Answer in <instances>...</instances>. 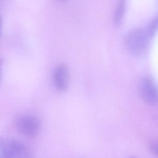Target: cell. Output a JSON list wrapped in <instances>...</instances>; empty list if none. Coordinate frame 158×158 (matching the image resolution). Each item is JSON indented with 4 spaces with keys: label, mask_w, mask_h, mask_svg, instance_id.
<instances>
[{
    "label": "cell",
    "mask_w": 158,
    "mask_h": 158,
    "mask_svg": "<svg viewBox=\"0 0 158 158\" xmlns=\"http://www.w3.org/2000/svg\"><path fill=\"white\" fill-rule=\"evenodd\" d=\"M5 140L2 138H0V158H2L3 155Z\"/></svg>",
    "instance_id": "obj_8"
},
{
    "label": "cell",
    "mask_w": 158,
    "mask_h": 158,
    "mask_svg": "<svg viewBox=\"0 0 158 158\" xmlns=\"http://www.w3.org/2000/svg\"><path fill=\"white\" fill-rule=\"evenodd\" d=\"M58 2H67L68 0H57Z\"/></svg>",
    "instance_id": "obj_12"
},
{
    "label": "cell",
    "mask_w": 158,
    "mask_h": 158,
    "mask_svg": "<svg viewBox=\"0 0 158 158\" xmlns=\"http://www.w3.org/2000/svg\"><path fill=\"white\" fill-rule=\"evenodd\" d=\"M158 28V18L155 17L152 19L147 26V28L146 29L147 35L150 39L155 37L156 33Z\"/></svg>",
    "instance_id": "obj_7"
},
{
    "label": "cell",
    "mask_w": 158,
    "mask_h": 158,
    "mask_svg": "<svg viewBox=\"0 0 158 158\" xmlns=\"http://www.w3.org/2000/svg\"><path fill=\"white\" fill-rule=\"evenodd\" d=\"M15 125L20 134L29 138L36 137L41 128L40 120L35 116L30 115H22L17 117Z\"/></svg>",
    "instance_id": "obj_2"
},
{
    "label": "cell",
    "mask_w": 158,
    "mask_h": 158,
    "mask_svg": "<svg viewBox=\"0 0 158 158\" xmlns=\"http://www.w3.org/2000/svg\"><path fill=\"white\" fill-rule=\"evenodd\" d=\"M2 158H32L26 146L18 140L5 141Z\"/></svg>",
    "instance_id": "obj_4"
},
{
    "label": "cell",
    "mask_w": 158,
    "mask_h": 158,
    "mask_svg": "<svg viewBox=\"0 0 158 158\" xmlns=\"http://www.w3.org/2000/svg\"><path fill=\"white\" fill-rule=\"evenodd\" d=\"M127 0H118L113 16L114 26L118 27L122 24L127 7Z\"/></svg>",
    "instance_id": "obj_6"
},
{
    "label": "cell",
    "mask_w": 158,
    "mask_h": 158,
    "mask_svg": "<svg viewBox=\"0 0 158 158\" xmlns=\"http://www.w3.org/2000/svg\"><path fill=\"white\" fill-rule=\"evenodd\" d=\"M54 82L58 91L65 92L69 85L70 74L68 68L64 64L58 66L53 74Z\"/></svg>",
    "instance_id": "obj_5"
},
{
    "label": "cell",
    "mask_w": 158,
    "mask_h": 158,
    "mask_svg": "<svg viewBox=\"0 0 158 158\" xmlns=\"http://www.w3.org/2000/svg\"><path fill=\"white\" fill-rule=\"evenodd\" d=\"M141 98L147 104L155 105L157 103V88L151 77H146L141 80L139 87Z\"/></svg>",
    "instance_id": "obj_3"
},
{
    "label": "cell",
    "mask_w": 158,
    "mask_h": 158,
    "mask_svg": "<svg viewBox=\"0 0 158 158\" xmlns=\"http://www.w3.org/2000/svg\"><path fill=\"white\" fill-rule=\"evenodd\" d=\"M2 19L0 15V36H1V30H2Z\"/></svg>",
    "instance_id": "obj_10"
},
{
    "label": "cell",
    "mask_w": 158,
    "mask_h": 158,
    "mask_svg": "<svg viewBox=\"0 0 158 158\" xmlns=\"http://www.w3.org/2000/svg\"><path fill=\"white\" fill-rule=\"evenodd\" d=\"M2 62L0 60V80L1 78V73H2Z\"/></svg>",
    "instance_id": "obj_11"
},
{
    "label": "cell",
    "mask_w": 158,
    "mask_h": 158,
    "mask_svg": "<svg viewBox=\"0 0 158 158\" xmlns=\"http://www.w3.org/2000/svg\"><path fill=\"white\" fill-rule=\"evenodd\" d=\"M149 148L150 150L154 153L155 155H157V144L156 143H152L149 145Z\"/></svg>",
    "instance_id": "obj_9"
},
{
    "label": "cell",
    "mask_w": 158,
    "mask_h": 158,
    "mask_svg": "<svg viewBox=\"0 0 158 158\" xmlns=\"http://www.w3.org/2000/svg\"><path fill=\"white\" fill-rule=\"evenodd\" d=\"M146 30L137 28L130 31L125 37L128 51L135 55H140L147 49L150 40Z\"/></svg>",
    "instance_id": "obj_1"
},
{
    "label": "cell",
    "mask_w": 158,
    "mask_h": 158,
    "mask_svg": "<svg viewBox=\"0 0 158 158\" xmlns=\"http://www.w3.org/2000/svg\"><path fill=\"white\" fill-rule=\"evenodd\" d=\"M130 158H136L135 157H132Z\"/></svg>",
    "instance_id": "obj_13"
}]
</instances>
